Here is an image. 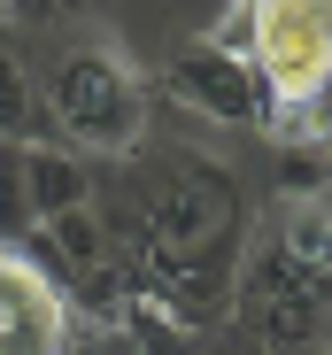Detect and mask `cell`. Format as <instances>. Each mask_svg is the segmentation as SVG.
<instances>
[{
    "label": "cell",
    "mask_w": 332,
    "mask_h": 355,
    "mask_svg": "<svg viewBox=\"0 0 332 355\" xmlns=\"http://www.w3.org/2000/svg\"><path fill=\"white\" fill-rule=\"evenodd\" d=\"M39 232L31 193H24V147H0V248H24Z\"/></svg>",
    "instance_id": "9c48e42d"
},
{
    "label": "cell",
    "mask_w": 332,
    "mask_h": 355,
    "mask_svg": "<svg viewBox=\"0 0 332 355\" xmlns=\"http://www.w3.org/2000/svg\"><path fill=\"white\" fill-rule=\"evenodd\" d=\"M270 240H279L309 278H324V286H332V193H324V201H294V209H286V224L270 232Z\"/></svg>",
    "instance_id": "ba28073f"
},
{
    "label": "cell",
    "mask_w": 332,
    "mask_h": 355,
    "mask_svg": "<svg viewBox=\"0 0 332 355\" xmlns=\"http://www.w3.org/2000/svg\"><path fill=\"white\" fill-rule=\"evenodd\" d=\"M70 347V302L46 286L24 255L0 248V355H62Z\"/></svg>",
    "instance_id": "5b68a950"
},
{
    "label": "cell",
    "mask_w": 332,
    "mask_h": 355,
    "mask_svg": "<svg viewBox=\"0 0 332 355\" xmlns=\"http://www.w3.org/2000/svg\"><path fill=\"white\" fill-rule=\"evenodd\" d=\"M39 101H46V124H54L62 147L108 155V162H124V155L147 147V78H139V62L116 39L70 46L62 62L46 70Z\"/></svg>",
    "instance_id": "6da1fadb"
},
{
    "label": "cell",
    "mask_w": 332,
    "mask_h": 355,
    "mask_svg": "<svg viewBox=\"0 0 332 355\" xmlns=\"http://www.w3.org/2000/svg\"><path fill=\"white\" fill-rule=\"evenodd\" d=\"M8 16H16V0H0V24H8Z\"/></svg>",
    "instance_id": "30bf717a"
},
{
    "label": "cell",
    "mask_w": 332,
    "mask_h": 355,
    "mask_svg": "<svg viewBox=\"0 0 332 355\" xmlns=\"http://www.w3.org/2000/svg\"><path fill=\"white\" fill-rule=\"evenodd\" d=\"M317 355H324V347H317Z\"/></svg>",
    "instance_id": "8fae6325"
},
{
    "label": "cell",
    "mask_w": 332,
    "mask_h": 355,
    "mask_svg": "<svg viewBox=\"0 0 332 355\" xmlns=\"http://www.w3.org/2000/svg\"><path fill=\"white\" fill-rule=\"evenodd\" d=\"M216 46H247V70L270 93V124L309 108L332 78V0H232Z\"/></svg>",
    "instance_id": "7a4b0ae2"
},
{
    "label": "cell",
    "mask_w": 332,
    "mask_h": 355,
    "mask_svg": "<svg viewBox=\"0 0 332 355\" xmlns=\"http://www.w3.org/2000/svg\"><path fill=\"white\" fill-rule=\"evenodd\" d=\"M232 309L263 332L270 355H317V340H324V324H332V286L309 278V270L263 232V240H247V255H240Z\"/></svg>",
    "instance_id": "3957f363"
},
{
    "label": "cell",
    "mask_w": 332,
    "mask_h": 355,
    "mask_svg": "<svg viewBox=\"0 0 332 355\" xmlns=\"http://www.w3.org/2000/svg\"><path fill=\"white\" fill-rule=\"evenodd\" d=\"M24 193H31V216L46 224V216L93 201V170H85V155H70V147H24Z\"/></svg>",
    "instance_id": "8992f818"
},
{
    "label": "cell",
    "mask_w": 332,
    "mask_h": 355,
    "mask_svg": "<svg viewBox=\"0 0 332 355\" xmlns=\"http://www.w3.org/2000/svg\"><path fill=\"white\" fill-rule=\"evenodd\" d=\"M162 93L178 108L209 116V124H232V132H270V93L255 85V70L240 62L232 46L216 39H186L171 62H162Z\"/></svg>",
    "instance_id": "277c9868"
},
{
    "label": "cell",
    "mask_w": 332,
    "mask_h": 355,
    "mask_svg": "<svg viewBox=\"0 0 332 355\" xmlns=\"http://www.w3.org/2000/svg\"><path fill=\"white\" fill-rule=\"evenodd\" d=\"M0 147H62L54 124H46L39 85L24 78V62H16L8 46H0Z\"/></svg>",
    "instance_id": "52a82bcc"
}]
</instances>
